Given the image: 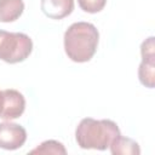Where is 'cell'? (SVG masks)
I'll use <instances>...</instances> for the list:
<instances>
[{
  "mask_svg": "<svg viewBox=\"0 0 155 155\" xmlns=\"http://www.w3.org/2000/svg\"><path fill=\"white\" fill-rule=\"evenodd\" d=\"M99 40L97 28L88 22L73 23L64 33V51L73 62H88L96 53Z\"/></svg>",
  "mask_w": 155,
  "mask_h": 155,
  "instance_id": "1",
  "label": "cell"
},
{
  "mask_svg": "<svg viewBox=\"0 0 155 155\" xmlns=\"http://www.w3.org/2000/svg\"><path fill=\"white\" fill-rule=\"evenodd\" d=\"M120 134L117 125L111 120L85 117L76 127L75 139L78 145L82 149L105 150Z\"/></svg>",
  "mask_w": 155,
  "mask_h": 155,
  "instance_id": "2",
  "label": "cell"
},
{
  "mask_svg": "<svg viewBox=\"0 0 155 155\" xmlns=\"http://www.w3.org/2000/svg\"><path fill=\"white\" fill-rule=\"evenodd\" d=\"M33 50L31 39L24 33L0 30V59L15 64L29 57Z\"/></svg>",
  "mask_w": 155,
  "mask_h": 155,
  "instance_id": "3",
  "label": "cell"
},
{
  "mask_svg": "<svg viewBox=\"0 0 155 155\" xmlns=\"http://www.w3.org/2000/svg\"><path fill=\"white\" fill-rule=\"evenodd\" d=\"M27 140V131L18 124L5 121L0 124V148L16 150L23 147Z\"/></svg>",
  "mask_w": 155,
  "mask_h": 155,
  "instance_id": "4",
  "label": "cell"
},
{
  "mask_svg": "<svg viewBox=\"0 0 155 155\" xmlns=\"http://www.w3.org/2000/svg\"><path fill=\"white\" fill-rule=\"evenodd\" d=\"M4 93V105L0 114V117L11 121L19 117L25 109V99L24 96L13 88H7L2 91Z\"/></svg>",
  "mask_w": 155,
  "mask_h": 155,
  "instance_id": "5",
  "label": "cell"
},
{
  "mask_svg": "<svg viewBox=\"0 0 155 155\" xmlns=\"http://www.w3.org/2000/svg\"><path fill=\"white\" fill-rule=\"evenodd\" d=\"M41 11L52 19H62L74 10V0H41Z\"/></svg>",
  "mask_w": 155,
  "mask_h": 155,
  "instance_id": "6",
  "label": "cell"
},
{
  "mask_svg": "<svg viewBox=\"0 0 155 155\" xmlns=\"http://www.w3.org/2000/svg\"><path fill=\"white\" fill-rule=\"evenodd\" d=\"M23 10V0H0V22L8 23L18 19Z\"/></svg>",
  "mask_w": 155,
  "mask_h": 155,
  "instance_id": "7",
  "label": "cell"
},
{
  "mask_svg": "<svg viewBox=\"0 0 155 155\" xmlns=\"http://www.w3.org/2000/svg\"><path fill=\"white\" fill-rule=\"evenodd\" d=\"M110 151L114 155H139L140 148L138 143L131 138L117 136L110 144Z\"/></svg>",
  "mask_w": 155,
  "mask_h": 155,
  "instance_id": "8",
  "label": "cell"
},
{
  "mask_svg": "<svg viewBox=\"0 0 155 155\" xmlns=\"http://www.w3.org/2000/svg\"><path fill=\"white\" fill-rule=\"evenodd\" d=\"M138 78L142 85L153 88L155 85V62L142 61L138 68Z\"/></svg>",
  "mask_w": 155,
  "mask_h": 155,
  "instance_id": "9",
  "label": "cell"
},
{
  "mask_svg": "<svg viewBox=\"0 0 155 155\" xmlns=\"http://www.w3.org/2000/svg\"><path fill=\"white\" fill-rule=\"evenodd\" d=\"M30 154H67V150L64 148V145L61 142L50 139V140H45L42 142L40 145H38L35 149L29 151Z\"/></svg>",
  "mask_w": 155,
  "mask_h": 155,
  "instance_id": "10",
  "label": "cell"
},
{
  "mask_svg": "<svg viewBox=\"0 0 155 155\" xmlns=\"http://www.w3.org/2000/svg\"><path fill=\"white\" fill-rule=\"evenodd\" d=\"M80 8L88 13H97L102 11L107 4V0H78Z\"/></svg>",
  "mask_w": 155,
  "mask_h": 155,
  "instance_id": "11",
  "label": "cell"
},
{
  "mask_svg": "<svg viewBox=\"0 0 155 155\" xmlns=\"http://www.w3.org/2000/svg\"><path fill=\"white\" fill-rule=\"evenodd\" d=\"M155 45H154V36L148 38L142 42L140 46V54L142 61H153L155 62Z\"/></svg>",
  "mask_w": 155,
  "mask_h": 155,
  "instance_id": "12",
  "label": "cell"
},
{
  "mask_svg": "<svg viewBox=\"0 0 155 155\" xmlns=\"http://www.w3.org/2000/svg\"><path fill=\"white\" fill-rule=\"evenodd\" d=\"M2 105H4V93H2V91H0V114L2 110Z\"/></svg>",
  "mask_w": 155,
  "mask_h": 155,
  "instance_id": "13",
  "label": "cell"
}]
</instances>
